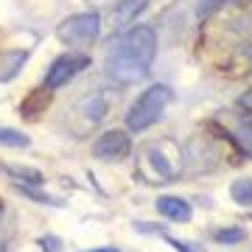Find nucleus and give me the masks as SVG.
<instances>
[{
    "label": "nucleus",
    "instance_id": "1",
    "mask_svg": "<svg viewBox=\"0 0 252 252\" xmlns=\"http://www.w3.org/2000/svg\"><path fill=\"white\" fill-rule=\"evenodd\" d=\"M104 73L115 84H137L152 70V62L157 56V34L149 26H135L126 34H121L115 42H109Z\"/></svg>",
    "mask_w": 252,
    "mask_h": 252
},
{
    "label": "nucleus",
    "instance_id": "2",
    "mask_svg": "<svg viewBox=\"0 0 252 252\" xmlns=\"http://www.w3.org/2000/svg\"><path fill=\"white\" fill-rule=\"evenodd\" d=\"M171 98H174L171 87H165V84H152V87L140 93V98L129 107V112H126V129L143 132V129L154 126L162 118L165 107L171 104Z\"/></svg>",
    "mask_w": 252,
    "mask_h": 252
},
{
    "label": "nucleus",
    "instance_id": "3",
    "mask_svg": "<svg viewBox=\"0 0 252 252\" xmlns=\"http://www.w3.org/2000/svg\"><path fill=\"white\" fill-rule=\"evenodd\" d=\"M101 34V17L98 11H81V14H73V17L62 20L56 26V36L62 39L64 45H76L84 48L95 42Z\"/></svg>",
    "mask_w": 252,
    "mask_h": 252
},
{
    "label": "nucleus",
    "instance_id": "4",
    "mask_svg": "<svg viewBox=\"0 0 252 252\" xmlns=\"http://www.w3.org/2000/svg\"><path fill=\"white\" fill-rule=\"evenodd\" d=\"M107 98L101 95V93H87V95H81L76 101V107L70 112V129L76 137H84L90 132L93 126H98L104 118H107Z\"/></svg>",
    "mask_w": 252,
    "mask_h": 252
},
{
    "label": "nucleus",
    "instance_id": "5",
    "mask_svg": "<svg viewBox=\"0 0 252 252\" xmlns=\"http://www.w3.org/2000/svg\"><path fill=\"white\" fill-rule=\"evenodd\" d=\"M90 64V59L84 54H64L59 56V59H54V64L48 67L45 73V90H59V87H64L67 81L76 76V73H81L84 67Z\"/></svg>",
    "mask_w": 252,
    "mask_h": 252
},
{
    "label": "nucleus",
    "instance_id": "6",
    "mask_svg": "<svg viewBox=\"0 0 252 252\" xmlns=\"http://www.w3.org/2000/svg\"><path fill=\"white\" fill-rule=\"evenodd\" d=\"M129 149H132V143H129V135L124 129H109L93 143V157H98V160H124Z\"/></svg>",
    "mask_w": 252,
    "mask_h": 252
},
{
    "label": "nucleus",
    "instance_id": "7",
    "mask_svg": "<svg viewBox=\"0 0 252 252\" xmlns=\"http://www.w3.org/2000/svg\"><path fill=\"white\" fill-rule=\"evenodd\" d=\"M216 149L207 143L205 137H193L188 146H185V168L190 174H202V171H210L216 165Z\"/></svg>",
    "mask_w": 252,
    "mask_h": 252
},
{
    "label": "nucleus",
    "instance_id": "8",
    "mask_svg": "<svg viewBox=\"0 0 252 252\" xmlns=\"http://www.w3.org/2000/svg\"><path fill=\"white\" fill-rule=\"evenodd\" d=\"M146 6H149V0H118L112 14H109V28H112V34L124 31L126 26H132L135 17L146 9Z\"/></svg>",
    "mask_w": 252,
    "mask_h": 252
},
{
    "label": "nucleus",
    "instance_id": "9",
    "mask_svg": "<svg viewBox=\"0 0 252 252\" xmlns=\"http://www.w3.org/2000/svg\"><path fill=\"white\" fill-rule=\"evenodd\" d=\"M157 210L171 221H188L190 219V205L180 196H160L157 199Z\"/></svg>",
    "mask_w": 252,
    "mask_h": 252
},
{
    "label": "nucleus",
    "instance_id": "10",
    "mask_svg": "<svg viewBox=\"0 0 252 252\" xmlns=\"http://www.w3.org/2000/svg\"><path fill=\"white\" fill-rule=\"evenodd\" d=\"M28 51H3L0 54V81H9L20 73V67L26 64Z\"/></svg>",
    "mask_w": 252,
    "mask_h": 252
},
{
    "label": "nucleus",
    "instance_id": "11",
    "mask_svg": "<svg viewBox=\"0 0 252 252\" xmlns=\"http://www.w3.org/2000/svg\"><path fill=\"white\" fill-rule=\"evenodd\" d=\"M48 101H51V90H34L28 98H23V104H20V115L36 118L39 112H45Z\"/></svg>",
    "mask_w": 252,
    "mask_h": 252
},
{
    "label": "nucleus",
    "instance_id": "12",
    "mask_svg": "<svg viewBox=\"0 0 252 252\" xmlns=\"http://www.w3.org/2000/svg\"><path fill=\"white\" fill-rule=\"evenodd\" d=\"M143 154L149 157V162H152L154 174H157V180H154V182H168V180L174 177V168L168 165V162H165V157H162L160 152H154V146H149Z\"/></svg>",
    "mask_w": 252,
    "mask_h": 252
},
{
    "label": "nucleus",
    "instance_id": "13",
    "mask_svg": "<svg viewBox=\"0 0 252 252\" xmlns=\"http://www.w3.org/2000/svg\"><path fill=\"white\" fill-rule=\"evenodd\" d=\"M230 196L238 202V205H252V180L250 177H241L230 185Z\"/></svg>",
    "mask_w": 252,
    "mask_h": 252
},
{
    "label": "nucleus",
    "instance_id": "14",
    "mask_svg": "<svg viewBox=\"0 0 252 252\" xmlns=\"http://www.w3.org/2000/svg\"><path fill=\"white\" fill-rule=\"evenodd\" d=\"M0 143L11 146V149H26L31 140H28V135H23L17 129H3V126H0Z\"/></svg>",
    "mask_w": 252,
    "mask_h": 252
},
{
    "label": "nucleus",
    "instance_id": "15",
    "mask_svg": "<svg viewBox=\"0 0 252 252\" xmlns=\"http://www.w3.org/2000/svg\"><path fill=\"white\" fill-rule=\"evenodd\" d=\"M235 143L241 146L244 154L252 157V121H244V124L235 129Z\"/></svg>",
    "mask_w": 252,
    "mask_h": 252
},
{
    "label": "nucleus",
    "instance_id": "16",
    "mask_svg": "<svg viewBox=\"0 0 252 252\" xmlns=\"http://www.w3.org/2000/svg\"><path fill=\"white\" fill-rule=\"evenodd\" d=\"M9 174H14V177H20V180H26V182H31V185H42V174L39 171H34V168H17V165H9L6 168Z\"/></svg>",
    "mask_w": 252,
    "mask_h": 252
},
{
    "label": "nucleus",
    "instance_id": "17",
    "mask_svg": "<svg viewBox=\"0 0 252 252\" xmlns=\"http://www.w3.org/2000/svg\"><path fill=\"white\" fill-rule=\"evenodd\" d=\"M247 238V233L244 230H238V227H233V230H219L216 233V241L219 244H238Z\"/></svg>",
    "mask_w": 252,
    "mask_h": 252
},
{
    "label": "nucleus",
    "instance_id": "18",
    "mask_svg": "<svg viewBox=\"0 0 252 252\" xmlns=\"http://www.w3.org/2000/svg\"><path fill=\"white\" fill-rule=\"evenodd\" d=\"M227 3H230V0H205V3H199V9H196L199 20H207L213 11L221 9V6H227Z\"/></svg>",
    "mask_w": 252,
    "mask_h": 252
},
{
    "label": "nucleus",
    "instance_id": "19",
    "mask_svg": "<svg viewBox=\"0 0 252 252\" xmlns=\"http://www.w3.org/2000/svg\"><path fill=\"white\" fill-rule=\"evenodd\" d=\"M39 247H42V252H59V238L48 235V238H42V241H39Z\"/></svg>",
    "mask_w": 252,
    "mask_h": 252
},
{
    "label": "nucleus",
    "instance_id": "20",
    "mask_svg": "<svg viewBox=\"0 0 252 252\" xmlns=\"http://www.w3.org/2000/svg\"><path fill=\"white\" fill-rule=\"evenodd\" d=\"M238 107L247 109V112H252V87L244 93V95H238Z\"/></svg>",
    "mask_w": 252,
    "mask_h": 252
},
{
    "label": "nucleus",
    "instance_id": "21",
    "mask_svg": "<svg viewBox=\"0 0 252 252\" xmlns=\"http://www.w3.org/2000/svg\"><path fill=\"white\" fill-rule=\"evenodd\" d=\"M241 59H244L247 64H250L247 70H252V39H250V42H244V48H241Z\"/></svg>",
    "mask_w": 252,
    "mask_h": 252
},
{
    "label": "nucleus",
    "instance_id": "22",
    "mask_svg": "<svg viewBox=\"0 0 252 252\" xmlns=\"http://www.w3.org/2000/svg\"><path fill=\"white\" fill-rule=\"evenodd\" d=\"M95 252H115V250H95Z\"/></svg>",
    "mask_w": 252,
    "mask_h": 252
},
{
    "label": "nucleus",
    "instance_id": "23",
    "mask_svg": "<svg viewBox=\"0 0 252 252\" xmlns=\"http://www.w3.org/2000/svg\"><path fill=\"white\" fill-rule=\"evenodd\" d=\"M0 219H3V205H0Z\"/></svg>",
    "mask_w": 252,
    "mask_h": 252
},
{
    "label": "nucleus",
    "instance_id": "24",
    "mask_svg": "<svg viewBox=\"0 0 252 252\" xmlns=\"http://www.w3.org/2000/svg\"><path fill=\"white\" fill-rule=\"evenodd\" d=\"M93 3H104V0H93Z\"/></svg>",
    "mask_w": 252,
    "mask_h": 252
},
{
    "label": "nucleus",
    "instance_id": "25",
    "mask_svg": "<svg viewBox=\"0 0 252 252\" xmlns=\"http://www.w3.org/2000/svg\"><path fill=\"white\" fill-rule=\"evenodd\" d=\"M0 252H3V244H0Z\"/></svg>",
    "mask_w": 252,
    "mask_h": 252
}]
</instances>
